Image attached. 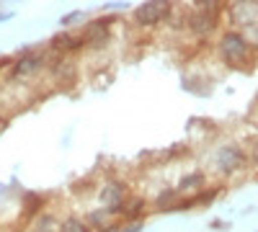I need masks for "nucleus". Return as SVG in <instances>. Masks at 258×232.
I'll list each match as a JSON object with an SVG mask.
<instances>
[{"label":"nucleus","instance_id":"nucleus-1","mask_svg":"<svg viewBox=\"0 0 258 232\" xmlns=\"http://www.w3.org/2000/svg\"><path fill=\"white\" fill-rule=\"evenodd\" d=\"M225 54L227 57H232V59H238V57H243L245 52H248V44L240 39V36H235V34H230V36H225Z\"/></svg>","mask_w":258,"mask_h":232},{"label":"nucleus","instance_id":"nucleus-2","mask_svg":"<svg viewBox=\"0 0 258 232\" xmlns=\"http://www.w3.org/2000/svg\"><path fill=\"white\" fill-rule=\"evenodd\" d=\"M163 13H165V6L163 3H150V6H142L137 11V18L142 21V24H155Z\"/></svg>","mask_w":258,"mask_h":232},{"label":"nucleus","instance_id":"nucleus-3","mask_svg":"<svg viewBox=\"0 0 258 232\" xmlns=\"http://www.w3.org/2000/svg\"><path fill=\"white\" fill-rule=\"evenodd\" d=\"M88 44H93V47H101L103 44V39H106V26L103 24H96V26H91L88 29Z\"/></svg>","mask_w":258,"mask_h":232},{"label":"nucleus","instance_id":"nucleus-4","mask_svg":"<svg viewBox=\"0 0 258 232\" xmlns=\"http://www.w3.org/2000/svg\"><path fill=\"white\" fill-rule=\"evenodd\" d=\"M64 232H83V224L75 222V219H70L68 224H64Z\"/></svg>","mask_w":258,"mask_h":232},{"label":"nucleus","instance_id":"nucleus-5","mask_svg":"<svg viewBox=\"0 0 258 232\" xmlns=\"http://www.w3.org/2000/svg\"><path fill=\"white\" fill-rule=\"evenodd\" d=\"M36 62H39V59H24V62L18 65V72H21V70H24V72H26V70H34Z\"/></svg>","mask_w":258,"mask_h":232}]
</instances>
